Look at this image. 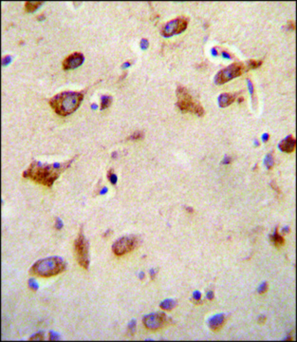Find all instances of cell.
Listing matches in <instances>:
<instances>
[{
    "label": "cell",
    "instance_id": "cb8c5ba5",
    "mask_svg": "<svg viewBox=\"0 0 297 342\" xmlns=\"http://www.w3.org/2000/svg\"><path fill=\"white\" fill-rule=\"evenodd\" d=\"M268 287H269V286H268L267 282L262 283V284L260 285L259 289H258V293H259V294H265V293L268 291Z\"/></svg>",
    "mask_w": 297,
    "mask_h": 342
},
{
    "label": "cell",
    "instance_id": "8fae6325",
    "mask_svg": "<svg viewBox=\"0 0 297 342\" xmlns=\"http://www.w3.org/2000/svg\"><path fill=\"white\" fill-rule=\"evenodd\" d=\"M295 145H296V141L295 138L292 135H290L287 137L286 139H284L283 141L279 144V148L281 149L283 152L287 153H292L295 150Z\"/></svg>",
    "mask_w": 297,
    "mask_h": 342
},
{
    "label": "cell",
    "instance_id": "7a4b0ae2",
    "mask_svg": "<svg viewBox=\"0 0 297 342\" xmlns=\"http://www.w3.org/2000/svg\"><path fill=\"white\" fill-rule=\"evenodd\" d=\"M83 98V92L64 91L52 97L50 100V106L58 115L67 116L73 113L79 107Z\"/></svg>",
    "mask_w": 297,
    "mask_h": 342
},
{
    "label": "cell",
    "instance_id": "2e32d148",
    "mask_svg": "<svg viewBox=\"0 0 297 342\" xmlns=\"http://www.w3.org/2000/svg\"><path fill=\"white\" fill-rule=\"evenodd\" d=\"M176 306H177V302L175 300H172V299H166L163 302H161V305H159V307L161 309H163V310L166 311H170L173 310Z\"/></svg>",
    "mask_w": 297,
    "mask_h": 342
},
{
    "label": "cell",
    "instance_id": "4fadbf2b",
    "mask_svg": "<svg viewBox=\"0 0 297 342\" xmlns=\"http://www.w3.org/2000/svg\"><path fill=\"white\" fill-rule=\"evenodd\" d=\"M236 99V94H231V93H222L220 94V96L218 97V105L221 107H226L228 106H230L232 103H234Z\"/></svg>",
    "mask_w": 297,
    "mask_h": 342
},
{
    "label": "cell",
    "instance_id": "8992f818",
    "mask_svg": "<svg viewBox=\"0 0 297 342\" xmlns=\"http://www.w3.org/2000/svg\"><path fill=\"white\" fill-rule=\"evenodd\" d=\"M75 253H76L77 261L79 265L84 269H87L89 265V242L86 240V238L81 232L79 236L77 237L74 243Z\"/></svg>",
    "mask_w": 297,
    "mask_h": 342
},
{
    "label": "cell",
    "instance_id": "9a60e30c",
    "mask_svg": "<svg viewBox=\"0 0 297 342\" xmlns=\"http://www.w3.org/2000/svg\"><path fill=\"white\" fill-rule=\"evenodd\" d=\"M43 4V2L41 1H29L25 3V10L28 12H32L35 10H37L40 6Z\"/></svg>",
    "mask_w": 297,
    "mask_h": 342
},
{
    "label": "cell",
    "instance_id": "277c9868",
    "mask_svg": "<svg viewBox=\"0 0 297 342\" xmlns=\"http://www.w3.org/2000/svg\"><path fill=\"white\" fill-rule=\"evenodd\" d=\"M177 97L179 110L184 113H193L198 116H202L204 114L203 106L197 101H195L189 91L184 87L178 86L177 89Z\"/></svg>",
    "mask_w": 297,
    "mask_h": 342
},
{
    "label": "cell",
    "instance_id": "f1b7e54d",
    "mask_svg": "<svg viewBox=\"0 0 297 342\" xmlns=\"http://www.w3.org/2000/svg\"><path fill=\"white\" fill-rule=\"evenodd\" d=\"M288 28L290 29V30L294 31V30H295V22H294V21H289V23H288Z\"/></svg>",
    "mask_w": 297,
    "mask_h": 342
},
{
    "label": "cell",
    "instance_id": "30bf717a",
    "mask_svg": "<svg viewBox=\"0 0 297 342\" xmlns=\"http://www.w3.org/2000/svg\"><path fill=\"white\" fill-rule=\"evenodd\" d=\"M84 55L83 53H71L70 55H68L67 57H66V59L63 61V64H62V67L65 70H73V68H76L79 66L83 64L84 62Z\"/></svg>",
    "mask_w": 297,
    "mask_h": 342
},
{
    "label": "cell",
    "instance_id": "4dcf8cb0",
    "mask_svg": "<svg viewBox=\"0 0 297 342\" xmlns=\"http://www.w3.org/2000/svg\"><path fill=\"white\" fill-rule=\"evenodd\" d=\"M194 298H195V300H200V298H201V294L200 292H195L194 293Z\"/></svg>",
    "mask_w": 297,
    "mask_h": 342
},
{
    "label": "cell",
    "instance_id": "74e56055",
    "mask_svg": "<svg viewBox=\"0 0 297 342\" xmlns=\"http://www.w3.org/2000/svg\"><path fill=\"white\" fill-rule=\"evenodd\" d=\"M187 210L189 211V212H191V213H193V210H192V208H191V207H188V208H187Z\"/></svg>",
    "mask_w": 297,
    "mask_h": 342
},
{
    "label": "cell",
    "instance_id": "ac0fdd59",
    "mask_svg": "<svg viewBox=\"0 0 297 342\" xmlns=\"http://www.w3.org/2000/svg\"><path fill=\"white\" fill-rule=\"evenodd\" d=\"M263 61L262 60H253V59H251L247 62V65H248V68H249V70H253V68H259L261 65H262Z\"/></svg>",
    "mask_w": 297,
    "mask_h": 342
},
{
    "label": "cell",
    "instance_id": "8d00e7d4",
    "mask_svg": "<svg viewBox=\"0 0 297 342\" xmlns=\"http://www.w3.org/2000/svg\"><path fill=\"white\" fill-rule=\"evenodd\" d=\"M151 278L152 279L155 278V271H154V270H151Z\"/></svg>",
    "mask_w": 297,
    "mask_h": 342
},
{
    "label": "cell",
    "instance_id": "5b68a950",
    "mask_svg": "<svg viewBox=\"0 0 297 342\" xmlns=\"http://www.w3.org/2000/svg\"><path fill=\"white\" fill-rule=\"evenodd\" d=\"M250 70L247 63H234L227 68L219 70L215 77V82L217 85H222L229 82L234 78L242 75L246 71Z\"/></svg>",
    "mask_w": 297,
    "mask_h": 342
},
{
    "label": "cell",
    "instance_id": "603a6c76",
    "mask_svg": "<svg viewBox=\"0 0 297 342\" xmlns=\"http://www.w3.org/2000/svg\"><path fill=\"white\" fill-rule=\"evenodd\" d=\"M44 339V334L43 333H37L31 337L30 340H43Z\"/></svg>",
    "mask_w": 297,
    "mask_h": 342
},
{
    "label": "cell",
    "instance_id": "52a82bcc",
    "mask_svg": "<svg viewBox=\"0 0 297 342\" xmlns=\"http://www.w3.org/2000/svg\"><path fill=\"white\" fill-rule=\"evenodd\" d=\"M139 245L138 238L134 236L123 237L113 244L112 251L116 256H123L127 253L132 252Z\"/></svg>",
    "mask_w": 297,
    "mask_h": 342
},
{
    "label": "cell",
    "instance_id": "83f0119b",
    "mask_svg": "<svg viewBox=\"0 0 297 342\" xmlns=\"http://www.w3.org/2000/svg\"><path fill=\"white\" fill-rule=\"evenodd\" d=\"M50 340H57V339H59V335L56 334L55 333H53V332H50Z\"/></svg>",
    "mask_w": 297,
    "mask_h": 342
},
{
    "label": "cell",
    "instance_id": "5bb4252c",
    "mask_svg": "<svg viewBox=\"0 0 297 342\" xmlns=\"http://www.w3.org/2000/svg\"><path fill=\"white\" fill-rule=\"evenodd\" d=\"M270 239L276 247H281L284 245V243H285V240H284V238L281 235H279L278 232H277V229L275 231V233L270 237Z\"/></svg>",
    "mask_w": 297,
    "mask_h": 342
},
{
    "label": "cell",
    "instance_id": "44dd1931",
    "mask_svg": "<svg viewBox=\"0 0 297 342\" xmlns=\"http://www.w3.org/2000/svg\"><path fill=\"white\" fill-rule=\"evenodd\" d=\"M28 285H29V287H30L32 291H37L38 290V284H37V282L35 281V279H29V281H28Z\"/></svg>",
    "mask_w": 297,
    "mask_h": 342
},
{
    "label": "cell",
    "instance_id": "e575fe53",
    "mask_svg": "<svg viewBox=\"0 0 297 342\" xmlns=\"http://www.w3.org/2000/svg\"><path fill=\"white\" fill-rule=\"evenodd\" d=\"M269 138H270V135H269V134H265V135L262 136V139H263L264 142H267L268 140H269Z\"/></svg>",
    "mask_w": 297,
    "mask_h": 342
},
{
    "label": "cell",
    "instance_id": "d6a6232c",
    "mask_svg": "<svg viewBox=\"0 0 297 342\" xmlns=\"http://www.w3.org/2000/svg\"><path fill=\"white\" fill-rule=\"evenodd\" d=\"M265 321H266V317H263V315H260L259 318H258V323L259 324H264V323H265Z\"/></svg>",
    "mask_w": 297,
    "mask_h": 342
},
{
    "label": "cell",
    "instance_id": "4316f807",
    "mask_svg": "<svg viewBox=\"0 0 297 342\" xmlns=\"http://www.w3.org/2000/svg\"><path fill=\"white\" fill-rule=\"evenodd\" d=\"M148 46H149V42L146 39H142L141 41V48L142 50H146L148 48Z\"/></svg>",
    "mask_w": 297,
    "mask_h": 342
},
{
    "label": "cell",
    "instance_id": "d590c367",
    "mask_svg": "<svg viewBox=\"0 0 297 342\" xmlns=\"http://www.w3.org/2000/svg\"><path fill=\"white\" fill-rule=\"evenodd\" d=\"M282 231H283V233H284V234H286V233H289V231H290V228H289V227H287V228H284V229H283Z\"/></svg>",
    "mask_w": 297,
    "mask_h": 342
},
{
    "label": "cell",
    "instance_id": "9c48e42d",
    "mask_svg": "<svg viewBox=\"0 0 297 342\" xmlns=\"http://www.w3.org/2000/svg\"><path fill=\"white\" fill-rule=\"evenodd\" d=\"M143 325L148 330H159L168 323V318L163 313H154L145 315L142 319Z\"/></svg>",
    "mask_w": 297,
    "mask_h": 342
},
{
    "label": "cell",
    "instance_id": "836d02e7",
    "mask_svg": "<svg viewBox=\"0 0 297 342\" xmlns=\"http://www.w3.org/2000/svg\"><path fill=\"white\" fill-rule=\"evenodd\" d=\"M207 298L210 299V300H212V299L214 298V293H213V292H208V294H207Z\"/></svg>",
    "mask_w": 297,
    "mask_h": 342
},
{
    "label": "cell",
    "instance_id": "f546056e",
    "mask_svg": "<svg viewBox=\"0 0 297 342\" xmlns=\"http://www.w3.org/2000/svg\"><path fill=\"white\" fill-rule=\"evenodd\" d=\"M11 60H12V58H11V56H5L4 58H3V61H2V64L4 65H7V64H9L10 62H11Z\"/></svg>",
    "mask_w": 297,
    "mask_h": 342
},
{
    "label": "cell",
    "instance_id": "e0dca14e",
    "mask_svg": "<svg viewBox=\"0 0 297 342\" xmlns=\"http://www.w3.org/2000/svg\"><path fill=\"white\" fill-rule=\"evenodd\" d=\"M112 103V98L108 95H104L102 97V101H101V110H104L107 109Z\"/></svg>",
    "mask_w": 297,
    "mask_h": 342
},
{
    "label": "cell",
    "instance_id": "ba28073f",
    "mask_svg": "<svg viewBox=\"0 0 297 342\" xmlns=\"http://www.w3.org/2000/svg\"><path fill=\"white\" fill-rule=\"evenodd\" d=\"M189 23V19L184 16H179L173 20L169 21L161 30V35L165 37H170L172 35L181 33L186 30Z\"/></svg>",
    "mask_w": 297,
    "mask_h": 342
},
{
    "label": "cell",
    "instance_id": "d4e9b609",
    "mask_svg": "<svg viewBox=\"0 0 297 342\" xmlns=\"http://www.w3.org/2000/svg\"><path fill=\"white\" fill-rule=\"evenodd\" d=\"M128 330L129 332L131 333L132 334L135 333V330H136V321L135 320H132L131 322L129 323L128 325Z\"/></svg>",
    "mask_w": 297,
    "mask_h": 342
},
{
    "label": "cell",
    "instance_id": "3957f363",
    "mask_svg": "<svg viewBox=\"0 0 297 342\" xmlns=\"http://www.w3.org/2000/svg\"><path fill=\"white\" fill-rule=\"evenodd\" d=\"M66 270V263L61 258L50 257L38 260L31 266L30 274L41 278H50L57 276Z\"/></svg>",
    "mask_w": 297,
    "mask_h": 342
},
{
    "label": "cell",
    "instance_id": "7402d4cb",
    "mask_svg": "<svg viewBox=\"0 0 297 342\" xmlns=\"http://www.w3.org/2000/svg\"><path fill=\"white\" fill-rule=\"evenodd\" d=\"M107 177H108L109 182H111L112 184H116V182H117V176L113 173V170H109L108 174H107Z\"/></svg>",
    "mask_w": 297,
    "mask_h": 342
},
{
    "label": "cell",
    "instance_id": "d6986e66",
    "mask_svg": "<svg viewBox=\"0 0 297 342\" xmlns=\"http://www.w3.org/2000/svg\"><path fill=\"white\" fill-rule=\"evenodd\" d=\"M273 164H275V161H273V158H272V155H267V157L265 159V165L268 169H272L273 167Z\"/></svg>",
    "mask_w": 297,
    "mask_h": 342
},
{
    "label": "cell",
    "instance_id": "484cf974",
    "mask_svg": "<svg viewBox=\"0 0 297 342\" xmlns=\"http://www.w3.org/2000/svg\"><path fill=\"white\" fill-rule=\"evenodd\" d=\"M62 227H63V223H62V220L59 219V218H56V220H55V228L59 230Z\"/></svg>",
    "mask_w": 297,
    "mask_h": 342
},
{
    "label": "cell",
    "instance_id": "7c38bea8",
    "mask_svg": "<svg viewBox=\"0 0 297 342\" xmlns=\"http://www.w3.org/2000/svg\"><path fill=\"white\" fill-rule=\"evenodd\" d=\"M226 318H225V315H217L215 317H212L209 320V327L211 330H213L215 332L219 331L221 328L224 326Z\"/></svg>",
    "mask_w": 297,
    "mask_h": 342
},
{
    "label": "cell",
    "instance_id": "ffe728a7",
    "mask_svg": "<svg viewBox=\"0 0 297 342\" xmlns=\"http://www.w3.org/2000/svg\"><path fill=\"white\" fill-rule=\"evenodd\" d=\"M142 138H143V132L137 131L135 133H133V134L128 138V140H130V141H137V140H141Z\"/></svg>",
    "mask_w": 297,
    "mask_h": 342
},
{
    "label": "cell",
    "instance_id": "1f68e13d",
    "mask_svg": "<svg viewBox=\"0 0 297 342\" xmlns=\"http://www.w3.org/2000/svg\"><path fill=\"white\" fill-rule=\"evenodd\" d=\"M232 162V159L230 158V157H225L224 158V160H223V162H222V164H224V165H229L230 162Z\"/></svg>",
    "mask_w": 297,
    "mask_h": 342
},
{
    "label": "cell",
    "instance_id": "6da1fadb",
    "mask_svg": "<svg viewBox=\"0 0 297 342\" xmlns=\"http://www.w3.org/2000/svg\"><path fill=\"white\" fill-rule=\"evenodd\" d=\"M73 159L62 164H42L40 162H32L26 170L23 172L22 176L26 179L37 182L39 184L45 185L47 187H51L53 182L59 178L62 172H64L69 167Z\"/></svg>",
    "mask_w": 297,
    "mask_h": 342
}]
</instances>
